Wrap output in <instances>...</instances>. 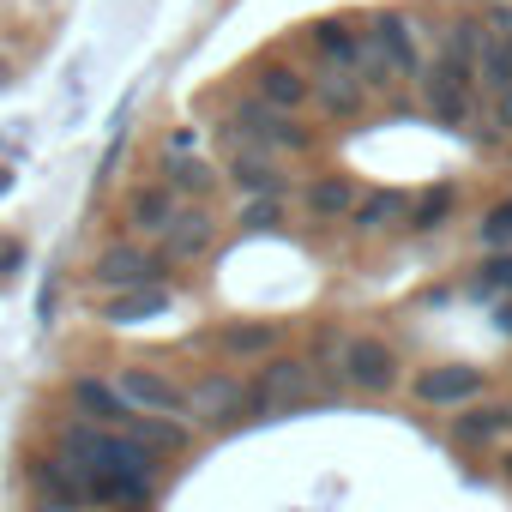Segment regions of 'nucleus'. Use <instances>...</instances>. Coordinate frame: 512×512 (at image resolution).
<instances>
[{"label": "nucleus", "mask_w": 512, "mask_h": 512, "mask_svg": "<svg viewBox=\"0 0 512 512\" xmlns=\"http://www.w3.org/2000/svg\"><path fill=\"white\" fill-rule=\"evenodd\" d=\"M223 187H235L241 199H260V193H284L290 181H284L278 151H253V145H241V151H229V163H223Z\"/></svg>", "instance_id": "obj_17"}, {"label": "nucleus", "mask_w": 512, "mask_h": 512, "mask_svg": "<svg viewBox=\"0 0 512 512\" xmlns=\"http://www.w3.org/2000/svg\"><path fill=\"white\" fill-rule=\"evenodd\" d=\"M290 344V326L284 320H229V326H217V356L235 368H253V362H266V356H278Z\"/></svg>", "instance_id": "obj_14"}, {"label": "nucleus", "mask_w": 512, "mask_h": 512, "mask_svg": "<svg viewBox=\"0 0 512 512\" xmlns=\"http://www.w3.org/2000/svg\"><path fill=\"white\" fill-rule=\"evenodd\" d=\"M422 103L440 127L464 133L476 121V103H482V85H476V61L452 55V49H434V61H422Z\"/></svg>", "instance_id": "obj_3"}, {"label": "nucleus", "mask_w": 512, "mask_h": 512, "mask_svg": "<svg viewBox=\"0 0 512 512\" xmlns=\"http://www.w3.org/2000/svg\"><path fill=\"white\" fill-rule=\"evenodd\" d=\"M169 260L157 247H139V241H109L97 260H91V290L97 296H115V290H151V284H169Z\"/></svg>", "instance_id": "obj_6"}, {"label": "nucleus", "mask_w": 512, "mask_h": 512, "mask_svg": "<svg viewBox=\"0 0 512 512\" xmlns=\"http://www.w3.org/2000/svg\"><path fill=\"white\" fill-rule=\"evenodd\" d=\"M67 404H73V416H85V422H97V428H121V422H127V398H121L115 380H103V374H73V380H67Z\"/></svg>", "instance_id": "obj_18"}, {"label": "nucleus", "mask_w": 512, "mask_h": 512, "mask_svg": "<svg viewBox=\"0 0 512 512\" xmlns=\"http://www.w3.org/2000/svg\"><path fill=\"white\" fill-rule=\"evenodd\" d=\"M247 91L260 97V103H272V109L308 115V103H314V73H302L290 55H260V61L247 67Z\"/></svg>", "instance_id": "obj_10"}, {"label": "nucleus", "mask_w": 512, "mask_h": 512, "mask_svg": "<svg viewBox=\"0 0 512 512\" xmlns=\"http://www.w3.org/2000/svg\"><path fill=\"white\" fill-rule=\"evenodd\" d=\"M476 85L512 91V37H500L494 25H482V43H476Z\"/></svg>", "instance_id": "obj_26"}, {"label": "nucleus", "mask_w": 512, "mask_h": 512, "mask_svg": "<svg viewBox=\"0 0 512 512\" xmlns=\"http://www.w3.org/2000/svg\"><path fill=\"white\" fill-rule=\"evenodd\" d=\"M500 332L512 338V302H500Z\"/></svg>", "instance_id": "obj_33"}, {"label": "nucleus", "mask_w": 512, "mask_h": 512, "mask_svg": "<svg viewBox=\"0 0 512 512\" xmlns=\"http://www.w3.org/2000/svg\"><path fill=\"white\" fill-rule=\"evenodd\" d=\"M500 470H506V482H512V446H506V458H500Z\"/></svg>", "instance_id": "obj_35"}, {"label": "nucleus", "mask_w": 512, "mask_h": 512, "mask_svg": "<svg viewBox=\"0 0 512 512\" xmlns=\"http://www.w3.org/2000/svg\"><path fill=\"white\" fill-rule=\"evenodd\" d=\"M115 392L127 398V410H145V416H187V380H175V374L157 368V362H127V368H115Z\"/></svg>", "instance_id": "obj_8"}, {"label": "nucleus", "mask_w": 512, "mask_h": 512, "mask_svg": "<svg viewBox=\"0 0 512 512\" xmlns=\"http://www.w3.org/2000/svg\"><path fill=\"white\" fill-rule=\"evenodd\" d=\"M368 37H374V49L386 55V67H392L398 85H416V79H422V49H416L410 13H374V19H368Z\"/></svg>", "instance_id": "obj_15"}, {"label": "nucleus", "mask_w": 512, "mask_h": 512, "mask_svg": "<svg viewBox=\"0 0 512 512\" xmlns=\"http://www.w3.org/2000/svg\"><path fill=\"white\" fill-rule=\"evenodd\" d=\"M410 398L422 404V410H464V404H476V398H488V368H470V362H434V368H422L416 380H410Z\"/></svg>", "instance_id": "obj_9"}, {"label": "nucleus", "mask_w": 512, "mask_h": 512, "mask_svg": "<svg viewBox=\"0 0 512 512\" xmlns=\"http://www.w3.org/2000/svg\"><path fill=\"white\" fill-rule=\"evenodd\" d=\"M187 422L211 428V434H229L247 422V380L235 368H211L187 386Z\"/></svg>", "instance_id": "obj_7"}, {"label": "nucleus", "mask_w": 512, "mask_h": 512, "mask_svg": "<svg viewBox=\"0 0 512 512\" xmlns=\"http://www.w3.org/2000/svg\"><path fill=\"white\" fill-rule=\"evenodd\" d=\"M308 49L320 55V67L356 73V55H362V31H356V19H314V25H308Z\"/></svg>", "instance_id": "obj_24"}, {"label": "nucleus", "mask_w": 512, "mask_h": 512, "mask_svg": "<svg viewBox=\"0 0 512 512\" xmlns=\"http://www.w3.org/2000/svg\"><path fill=\"white\" fill-rule=\"evenodd\" d=\"M488 25H494L500 37H512V0H494V7H488Z\"/></svg>", "instance_id": "obj_32"}, {"label": "nucleus", "mask_w": 512, "mask_h": 512, "mask_svg": "<svg viewBox=\"0 0 512 512\" xmlns=\"http://www.w3.org/2000/svg\"><path fill=\"white\" fill-rule=\"evenodd\" d=\"M7 187H13V175H7V169H0V193H7Z\"/></svg>", "instance_id": "obj_36"}, {"label": "nucleus", "mask_w": 512, "mask_h": 512, "mask_svg": "<svg viewBox=\"0 0 512 512\" xmlns=\"http://www.w3.org/2000/svg\"><path fill=\"white\" fill-rule=\"evenodd\" d=\"M314 362L308 356H266L260 374L247 380V422H266V416H290L302 404H314Z\"/></svg>", "instance_id": "obj_4"}, {"label": "nucleus", "mask_w": 512, "mask_h": 512, "mask_svg": "<svg viewBox=\"0 0 512 512\" xmlns=\"http://www.w3.org/2000/svg\"><path fill=\"white\" fill-rule=\"evenodd\" d=\"M476 235H482V247H512V199H500V205L476 223Z\"/></svg>", "instance_id": "obj_30"}, {"label": "nucleus", "mask_w": 512, "mask_h": 512, "mask_svg": "<svg viewBox=\"0 0 512 512\" xmlns=\"http://www.w3.org/2000/svg\"><path fill=\"white\" fill-rule=\"evenodd\" d=\"M217 133H223V145H229V151L253 145V151H278V157H308V151L320 145V127H314L308 115L272 109V103L253 97V91H247V97H235V103L223 109Z\"/></svg>", "instance_id": "obj_2"}, {"label": "nucleus", "mask_w": 512, "mask_h": 512, "mask_svg": "<svg viewBox=\"0 0 512 512\" xmlns=\"http://www.w3.org/2000/svg\"><path fill=\"white\" fill-rule=\"evenodd\" d=\"M404 211H410V193H404V187H374V193L356 199L350 229H356V235H380V229L404 223Z\"/></svg>", "instance_id": "obj_25"}, {"label": "nucleus", "mask_w": 512, "mask_h": 512, "mask_svg": "<svg viewBox=\"0 0 512 512\" xmlns=\"http://www.w3.org/2000/svg\"><path fill=\"white\" fill-rule=\"evenodd\" d=\"M217 211L211 205H181V217L163 229V241H157V253H163V260L169 266H199L205 260V253L217 247Z\"/></svg>", "instance_id": "obj_13"}, {"label": "nucleus", "mask_w": 512, "mask_h": 512, "mask_svg": "<svg viewBox=\"0 0 512 512\" xmlns=\"http://www.w3.org/2000/svg\"><path fill=\"white\" fill-rule=\"evenodd\" d=\"M157 314H169V284H151V290H115V296L97 302V320L115 326V332L145 326V320H157Z\"/></svg>", "instance_id": "obj_23"}, {"label": "nucleus", "mask_w": 512, "mask_h": 512, "mask_svg": "<svg viewBox=\"0 0 512 512\" xmlns=\"http://www.w3.org/2000/svg\"><path fill=\"white\" fill-rule=\"evenodd\" d=\"M121 434H127V440H139L151 458H181V452L193 446V428H187V416H145V410H127Z\"/></svg>", "instance_id": "obj_20"}, {"label": "nucleus", "mask_w": 512, "mask_h": 512, "mask_svg": "<svg viewBox=\"0 0 512 512\" xmlns=\"http://www.w3.org/2000/svg\"><path fill=\"white\" fill-rule=\"evenodd\" d=\"M284 217H290L284 193H260V199H241L235 229H241V235H278V229H284Z\"/></svg>", "instance_id": "obj_28"}, {"label": "nucleus", "mask_w": 512, "mask_h": 512, "mask_svg": "<svg viewBox=\"0 0 512 512\" xmlns=\"http://www.w3.org/2000/svg\"><path fill=\"white\" fill-rule=\"evenodd\" d=\"M55 458L85 482V500L91 506H151L157 500V458L127 440L121 428H97L85 416L61 422L55 428Z\"/></svg>", "instance_id": "obj_1"}, {"label": "nucleus", "mask_w": 512, "mask_h": 512, "mask_svg": "<svg viewBox=\"0 0 512 512\" xmlns=\"http://www.w3.org/2000/svg\"><path fill=\"white\" fill-rule=\"evenodd\" d=\"M476 284H482V296H506L512 302V247H488Z\"/></svg>", "instance_id": "obj_29"}, {"label": "nucleus", "mask_w": 512, "mask_h": 512, "mask_svg": "<svg viewBox=\"0 0 512 512\" xmlns=\"http://www.w3.org/2000/svg\"><path fill=\"white\" fill-rule=\"evenodd\" d=\"M494 133H512V91H494V103H488V127H482V139H494Z\"/></svg>", "instance_id": "obj_31"}, {"label": "nucleus", "mask_w": 512, "mask_h": 512, "mask_svg": "<svg viewBox=\"0 0 512 512\" xmlns=\"http://www.w3.org/2000/svg\"><path fill=\"white\" fill-rule=\"evenodd\" d=\"M356 199H362V187H356L350 175H308V181H302V211H308L314 223H350Z\"/></svg>", "instance_id": "obj_21"}, {"label": "nucleus", "mask_w": 512, "mask_h": 512, "mask_svg": "<svg viewBox=\"0 0 512 512\" xmlns=\"http://www.w3.org/2000/svg\"><path fill=\"white\" fill-rule=\"evenodd\" d=\"M452 205H458V187H452V181H440V187H428V193H416V199H410V211H404V229L428 235V229H440V223L452 217Z\"/></svg>", "instance_id": "obj_27"}, {"label": "nucleus", "mask_w": 512, "mask_h": 512, "mask_svg": "<svg viewBox=\"0 0 512 512\" xmlns=\"http://www.w3.org/2000/svg\"><path fill=\"white\" fill-rule=\"evenodd\" d=\"M157 175H163V187H169L181 205H211L217 187H223V169L205 163L199 151H163V157H157Z\"/></svg>", "instance_id": "obj_16"}, {"label": "nucleus", "mask_w": 512, "mask_h": 512, "mask_svg": "<svg viewBox=\"0 0 512 512\" xmlns=\"http://www.w3.org/2000/svg\"><path fill=\"white\" fill-rule=\"evenodd\" d=\"M338 380H344L350 392L386 398V392H398L404 362H398V350H392L380 332H350V338L338 344Z\"/></svg>", "instance_id": "obj_5"}, {"label": "nucleus", "mask_w": 512, "mask_h": 512, "mask_svg": "<svg viewBox=\"0 0 512 512\" xmlns=\"http://www.w3.org/2000/svg\"><path fill=\"white\" fill-rule=\"evenodd\" d=\"M7 85H13V67H7V61H0V91H7Z\"/></svg>", "instance_id": "obj_34"}, {"label": "nucleus", "mask_w": 512, "mask_h": 512, "mask_svg": "<svg viewBox=\"0 0 512 512\" xmlns=\"http://www.w3.org/2000/svg\"><path fill=\"white\" fill-rule=\"evenodd\" d=\"M452 446L458 452H488L500 440H512V398H476L464 410H452Z\"/></svg>", "instance_id": "obj_12"}, {"label": "nucleus", "mask_w": 512, "mask_h": 512, "mask_svg": "<svg viewBox=\"0 0 512 512\" xmlns=\"http://www.w3.org/2000/svg\"><path fill=\"white\" fill-rule=\"evenodd\" d=\"M31 500H37V512H79V506H91V500H85V482H79L55 452L31 464Z\"/></svg>", "instance_id": "obj_19"}, {"label": "nucleus", "mask_w": 512, "mask_h": 512, "mask_svg": "<svg viewBox=\"0 0 512 512\" xmlns=\"http://www.w3.org/2000/svg\"><path fill=\"white\" fill-rule=\"evenodd\" d=\"M326 127H362L368 109H374V91L356 79V73H338V67H320L314 79V103H308Z\"/></svg>", "instance_id": "obj_11"}, {"label": "nucleus", "mask_w": 512, "mask_h": 512, "mask_svg": "<svg viewBox=\"0 0 512 512\" xmlns=\"http://www.w3.org/2000/svg\"><path fill=\"white\" fill-rule=\"evenodd\" d=\"M121 217H127V229H139V235H151V241H163V229L181 217V199L163 187V181H151V187H133L127 193V205H121Z\"/></svg>", "instance_id": "obj_22"}]
</instances>
